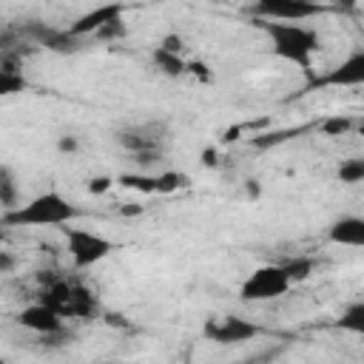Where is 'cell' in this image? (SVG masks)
Wrapping results in <instances>:
<instances>
[{
    "mask_svg": "<svg viewBox=\"0 0 364 364\" xmlns=\"http://www.w3.org/2000/svg\"><path fill=\"white\" fill-rule=\"evenodd\" d=\"M43 304H48L63 321L65 318H91L100 313L97 296L80 284V282H65V279H54L46 284V290L40 293Z\"/></svg>",
    "mask_w": 364,
    "mask_h": 364,
    "instance_id": "cell-3",
    "label": "cell"
},
{
    "mask_svg": "<svg viewBox=\"0 0 364 364\" xmlns=\"http://www.w3.org/2000/svg\"><path fill=\"white\" fill-rule=\"evenodd\" d=\"M63 233H65V250H68V256H71V264L80 267V270L100 264L102 259H108V256L117 250V245H114L108 236L94 233V230H85V228H71V225H65Z\"/></svg>",
    "mask_w": 364,
    "mask_h": 364,
    "instance_id": "cell-4",
    "label": "cell"
},
{
    "mask_svg": "<svg viewBox=\"0 0 364 364\" xmlns=\"http://www.w3.org/2000/svg\"><path fill=\"white\" fill-rule=\"evenodd\" d=\"M188 74H193L199 82L210 80V71H208V65H205V63H199V60H188Z\"/></svg>",
    "mask_w": 364,
    "mask_h": 364,
    "instance_id": "cell-26",
    "label": "cell"
},
{
    "mask_svg": "<svg viewBox=\"0 0 364 364\" xmlns=\"http://www.w3.org/2000/svg\"><path fill=\"white\" fill-rule=\"evenodd\" d=\"M262 333V327L245 316H216L205 324V336L213 341V344H242V341H250Z\"/></svg>",
    "mask_w": 364,
    "mask_h": 364,
    "instance_id": "cell-8",
    "label": "cell"
},
{
    "mask_svg": "<svg viewBox=\"0 0 364 364\" xmlns=\"http://www.w3.org/2000/svg\"><path fill=\"white\" fill-rule=\"evenodd\" d=\"M259 193V185H256V179L253 182H247V196H256Z\"/></svg>",
    "mask_w": 364,
    "mask_h": 364,
    "instance_id": "cell-29",
    "label": "cell"
},
{
    "mask_svg": "<svg viewBox=\"0 0 364 364\" xmlns=\"http://www.w3.org/2000/svg\"><path fill=\"white\" fill-rule=\"evenodd\" d=\"M270 40V48L279 60L293 63L299 68L313 65V54L318 51V34L307 23H270V20H253Z\"/></svg>",
    "mask_w": 364,
    "mask_h": 364,
    "instance_id": "cell-2",
    "label": "cell"
},
{
    "mask_svg": "<svg viewBox=\"0 0 364 364\" xmlns=\"http://www.w3.org/2000/svg\"><path fill=\"white\" fill-rule=\"evenodd\" d=\"M17 267V256L11 250H3L0 247V273H11Z\"/></svg>",
    "mask_w": 364,
    "mask_h": 364,
    "instance_id": "cell-27",
    "label": "cell"
},
{
    "mask_svg": "<svg viewBox=\"0 0 364 364\" xmlns=\"http://www.w3.org/2000/svg\"><path fill=\"white\" fill-rule=\"evenodd\" d=\"M236 364H250V361H236Z\"/></svg>",
    "mask_w": 364,
    "mask_h": 364,
    "instance_id": "cell-30",
    "label": "cell"
},
{
    "mask_svg": "<svg viewBox=\"0 0 364 364\" xmlns=\"http://www.w3.org/2000/svg\"><path fill=\"white\" fill-rule=\"evenodd\" d=\"M80 216V208L60 191L37 193L11 210H3V228H65Z\"/></svg>",
    "mask_w": 364,
    "mask_h": 364,
    "instance_id": "cell-1",
    "label": "cell"
},
{
    "mask_svg": "<svg viewBox=\"0 0 364 364\" xmlns=\"http://www.w3.org/2000/svg\"><path fill=\"white\" fill-rule=\"evenodd\" d=\"M17 324L31 330V333H37V336H46V338L48 336H60L65 330V321L48 304H43V301H34V304L23 307L17 313Z\"/></svg>",
    "mask_w": 364,
    "mask_h": 364,
    "instance_id": "cell-10",
    "label": "cell"
},
{
    "mask_svg": "<svg viewBox=\"0 0 364 364\" xmlns=\"http://www.w3.org/2000/svg\"><path fill=\"white\" fill-rule=\"evenodd\" d=\"M154 65L165 74V77H185L188 74V60L182 54H171V51H162V48H154Z\"/></svg>",
    "mask_w": 364,
    "mask_h": 364,
    "instance_id": "cell-14",
    "label": "cell"
},
{
    "mask_svg": "<svg viewBox=\"0 0 364 364\" xmlns=\"http://www.w3.org/2000/svg\"><path fill=\"white\" fill-rule=\"evenodd\" d=\"M361 82H364V48H355L336 68H330L324 77L316 80V85H336V88H355Z\"/></svg>",
    "mask_w": 364,
    "mask_h": 364,
    "instance_id": "cell-11",
    "label": "cell"
},
{
    "mask_svg": "<svg viewBox=\"0 0 364 364\" xmlns=\"http://www.w3.org/2000/svg\"><path fill=\"white\" fill-rule=\"evenodd\" d=\"M57 151H60V154H77V151H80V139L71 136V134H63V136L57 139Z\"/></svg>",
    "mask_w": 364,
    "mask_h": 364,
    "instance_id": "cell-24",
    "label": "cell"
},
{
    "mask_svg": "<svg viewBox=\"0 0 364 364\" xmlns=\"http://www.w3.org/2000/svg\"><path fill=\"white\" fill-rule=\"evenodd\" d=\"M253 20H270V23H307L327 11L324 3L313 0H259L247 6Z\"/></svg>",
    "mask_w": 364,
    "mask_h": 364,
    "instance_id": "cell-6",
    "label": "cell"
},
{
    "mask_svg": "<svg viewBox=\"0 0 364 364\" xmlns=\"http://www.w3.org/2000/svg\"><path fill=\"white\" fill-rule=\"evenodd\" d=\"M279 264L284 267L290 284H293V282H304V279L313 273V267H316V262H313L310 256H293V259H284V262H279Z\"/></svg>",
    "mask_w": 364,
    "mask_h": 364,
    "instance_id": "cell-17",
    "label": "cell"
},
{
    "mask_svg": "<svg viewBox=\"0 0 364 364\" xmlns=\"http://www.w3.org/2000/svg\"><path fill=\"white\" fill-rule=\"evenodd\" d=\"M122 11H125V6H119V3L94 6L91 11H85V14H80L74 23H68L65 31H68L71 37H77V40H94V34H97L102 26H108V23H114V20H122Z\"/></svg>",
    "mask_w": 364,
    "mask_h": 364,
    "instance_id": "cell-9",
    "label": "cell"
},
{
    "mask_svg": "<svg viewBox=\"0 0 364 364\" xmlns=\"http://www.w3.org/2000/svg\"><path fill=\"white\" fill-rule=\"evenodd\" d=\"M336 324H338L344 333L361 336V333H364V301H361V299L350 301V304L341 310V318H338Z\"/></svg>",
    "mask_w": 364,
    "mask_h": 364,
    "instance_id": "cell-15",
    "label": "cell"
},
{
    "mask_svg": "<svg viewBox=\"0 0 364 364\" xmlns=\"http://www.w3.org/2000/svg\"><path fill=\"white\" fill-rule=\"evenodd\" d=\"M28 88V80L23 77L20 54H0V97H11Z\"/></svg>",
    "mask_w": 364,
    "mask_h": 364,
    "instance_id": "cell-13",
    "label": "cell"
},
{
    "mask_svg": "<svg viewBox=\"0 0 364 364\" xmlns=\"http://www.w3.org/2000/svg\"><path fill=\"white\" fill-rule=\"evenodd\" d=\"M156 48H162V51H171V54H182L185 57V40L179 37V34H165L159 43H156Z\"/></svg>",
    "mask_w": 364,
    "mask_h": 364,
    "instance_id": "cell-23",
    "label": "cell"
},
{
    "mask_svg": "<svg viewBox=\"0 0 364 364\" xmlns=\"http://www.w3.org/2000/svg\"><path fill=\"white\" fill-rule=\"evenodd\" d=\"M111 185H114V179H111V176H94V179H88V193L100 196V193H105Z\"/></svg>",
    "mask_w": 364,
    "mask_h": 364,
    "instance_id": "cell-25",
    "label": "cell"
},
{
    "mask_svg": "<svg viewBox=\"0 0 364 364\" xmlns=\"http://www.w3.org/2000/svg\"><path fill=\"white\" fill-rule=\"evenodd\" d=\"M290 290V279L284 273V267L279 262L273 264H262L256 267L239 287V299L247 304H259V301H273L279 296H284Z\"/></svg>",
    "mask_w": 364,
    "mask_h": 364,
    "instance_id": "cell-5",
    "label": "cell"
},
{
    "mask_svg": "<svg viewBox=\"0 0 364 364\" xmlns=\"http://www.w3.org/2000/svg\"><path fill=\"white\" fill-rule=\"evenodd\" d=\"M0 205H3V210H11L20 205V188H17L14 171L9 165H0Z\"/></svg>",
    "mask_w": 364,
    "mask_h": 364,
    "instance_id": "cell-16",
    "label": "cell"
},
{
    "mask_svg": "<svg viewBox=\"0 0 364 364\" xmlns=\"http://www.w3.org/2000/svg\"><path fill=\"white\" fill-rule=\"evenodd\" d=\"M117 182H119L122 188H136V191H142V193H156L154 176H145V173H122Z\"/></svg>",
    "mask_w": 364,
    "mask_h": 364,
    "instance_id": "cell-21",
    "label": "cell"
},
{
    "mask_svg": "<svg viewBox=\"0 0 364 364\" xmlns=\"http://www.w3.org/2000/svg\"><path fill=\"white\" fill-rule=\"evenodd\" d=\"M154 182H156V185H154L156 193H171V191L182 188V185L188 182V176H182V173H176V171H165V173H156Z\"/></svg>",
    "mask_w": 364,
    "mask_h": 364,
    "instance_id": "cell-20",
    "label": "cell"
},
{
    "mask_svg": "<svg viewBox=\"0 0 364 364\" xmlns=\"http://www.w3.org/2000/svg\"><path fill=\"white\" fill-rule=\"evenodd\" d=\"M327 239L344 247H364V219L361 216H341L327 228Z\"/></svg>",
    "mask_w": 364,
    "mask_h": 364,
    "instance_id": "cell-12",
    "label": "cell"
},
{
    "mask_svg": "<svg viewBox=\"0 0 364 364\" xmlns=\"http://www.w3.org/2000/svg\"><path fill=\"white\" fill-rule=\"evenodd\" d=\"M353 125H355L353 117H347V114H333V117H327V119L318 122V131L327 134V136H344Z\"/></svg>",
    "mask_w": 364,
    "mask_h": 364,
    "instance_id": "cell-19",
    "label": "cell"
},
{
    "mask_svg": "<svg viewBox=\"0 0 364 364\" xmlns=\"http://www.w3.org/2000/svg\"><path fill=\"white\" fill-rule=\"evenodd\" d=\"M117 142L131 151L134 156L142 154H162V145L168 142V128L165 122H139V125H128L117 134Z\"/></svg>",
    "mask_w": 364,
    "mask_h": 364,
    "instance_id": "cell-7",
    "label": "cell"
},
{
    "mask_svg": "<svg viewBox=\"0 0 364 364\" xmlns=\"http://www.w3.org/2000/svg\"><path fill=\"white\" fill-rule=\"evenodd\" d=\"M336 179L344 185H358L364 179V159L361 156H350L336 168Z\"/></svg>",
    "mask_w": 364,
    "mask_h": 364,
    "instance_id": "cell-18",
    "label": "cell"
},
{
    "mask_svg": "<svg viewBox=\"0 0 364 364\" xmlns=\"http://www.w3.org/2000/svg\"><path fill=\"white\" fill-rule=\"evenodd\" d=\"M102 364H117V361H102Z\"/></svg>",
    "mask_w": 364,
    "mask_h": 364,
    "instance_id": "cell-31",
    "label": "cell"
},
{
    "mask_svg": "<svg viewBox=\"0 0 364 364\" xmlns=\"http://www.w3.org/2000/svg\"><path fill=\"white\" fill-rule=\"evenodd\" d=\"M125 34H128L125 20H114V23H108V26H102V28L94 34V40H100V43H111V40H122Z\"/></svg>",
    "mask_w": 364,
    "mask_h": 364,
    "instance_id": "cell-22",
    "label": "cell"
},
{
    "mask_svg": "<svg viewBox=\"0 0 364 364\" xmlns=\"http://www.w3.org/2000/svg\"><path fill=\"white\" fill-rule=\"evenodd\" d=\"M202 162H205V165H210V168H216V165H219V159H216V151H213V148L202 151Z\"/></svg>",
    "mask_w": 364,
    "mask_h": 364,
    "instance_id": "cell-28",
    "label": "cell"
}]
</instances>
